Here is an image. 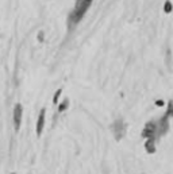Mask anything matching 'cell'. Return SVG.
Listing matches in <instances>:
<instances>
[{
	"label": "cell",
	"instance_id": "4",
	"mask_svg": "<svg viewBox=\"0 0 173 174\" xmlns=\"http://www.w3.org/2000/svg\"><path fill=\"white\" fill-rule=\"evenodd\" d=\"M114 134H115V136H117V139H120V138L123 136L124 125H123V123L120 122V120H118L117 123H114Z\"/></svg>",
	"mask_w": 173,
	"mask_h": 174
},
{
	"label": "cell",
	"instance_id": "3",
	"mask_svg": "<svg viewBox=\"0 0 173 174\" xmlns=\"http://www.w3.org/2000/svg\"><path fill=\"white\" fill-rule=\"evenodd\" d=\"M45 115H46V109L42 108L39 111V115H38V120H37V127H35V131H37V135H41L45 128Z\"/></svg>",
	"mask_w": 173,
	"mask_h": 174
},
{
	"label": "cell",
	"instance_id": "10",
	"mask_svg": "<svg viewBox=\"0 0 173 174\" xmlns=\"http://www.w3.org/2000/svg\"><path fill=\"white\" fill-rule=\"evenodd\" d=\"M12 174H15V173H12Z\"/></svg>",
	"mask_w": 173,
	"mask_h": 174
},
{
	"label": "cell",
	"instance_id": "9",
	"mask_svg": "<svg viewBox=\"0 0 173 174\" xmlns=\"http://www.w3.org/2000/svg\"><path fill=\"white\" fill-rule=\"evenodd\" d=\"M43 39V32H39V41H42Z\"/></svg>",
	"mask_w": 173,
	"mask_h": 174
},
{
	"label": "cell",
	"instance_id": "2",
	"mask_svg": "<svg viewBox=\"0 0 173 174\" xmlns=\"http://www.w3.org/2000/svg\"><path fill=\"white\" fill-rule=\"evenodd\" d=\"M22 116H23V107L22 104H15L14 107V128L18 131L20 128V124H22Z\"/></svg>",
	"mask_w": 173,
	"mask_h": 174
},
{
	"label": "cell",
	"instance_id": "7",
	"mask_svg": "<svg viewBox=\"0 0 173 174\" xmlns=\"http://www.w3.org/2000/svg\"><path fill=\"white\" fill-rule=\"evenodd\" d=\"M61 93H62V91H61V89H58V91L56 92V94H54V97H53V103H54V104H57V103H58V99L61 97Z\"/></svg>",
	"mask_w": 173,
	"mask_h": 174
},
{
	"label": "cell",
	"instance_id": "8",
	"mask_svg": "<svg viewBox=\"0 0 173 174\" xmlns=\"http://www.w3.org/2000/svg\"><path fill=\"white\" fill-rule=\"evenodd\" d=\"M164 11H165V12H170V11H172V3H170V1H165Z\"/></svg>",
	"mask_w": 173,
	"mask_h": 174
},
{
	"label": "cell",
	"instance_id": "1",
	"mask_svg": "<svg viewBox=\"0 0 173 174\" xmlns=\"http://www.w3.org/2000/svg\"><path fill=\"white\" fill-rule=\"evenodd\" d=\"M92 1L93 0H76V4H74L73 10H72V12L68 16V25H69V27H74L84 18V15L87 14V11L91 7Z\"/></svg>",
	"mask_w": 173,
	"mask_h": 174
},
{
	"label": "cell",
	"instance_id": "6",
	"mask_svg": "<svg viewBox=\"0 0 173 174\" xmlns=\"http://www.w3.org/2000/svg\"><path fill=\"white\" fill-rule=\"evenodd\" d=\"M146 150L149 153H154V147H153V139H149L148 140V144H146Z\"/></svg>",
	"mask_w": 173,
	"mask_h": 174
},
{
	"label": "cell",
	"instance_id": "5",
	"mask_svg": "<svg viewBox=\"0 0 173 174\" xmlns=\"http://www.w3.org/2000/svg\"><path fill=\"white\" fill-rule=\"evenodd\" d=\"M68 107H69V100L65 99V100L62 101L60 105H58V112H64L65 109H68Z\"/></svg>",
	"mask_w": 173,
	"mask_h": 174
}]
</instances>
